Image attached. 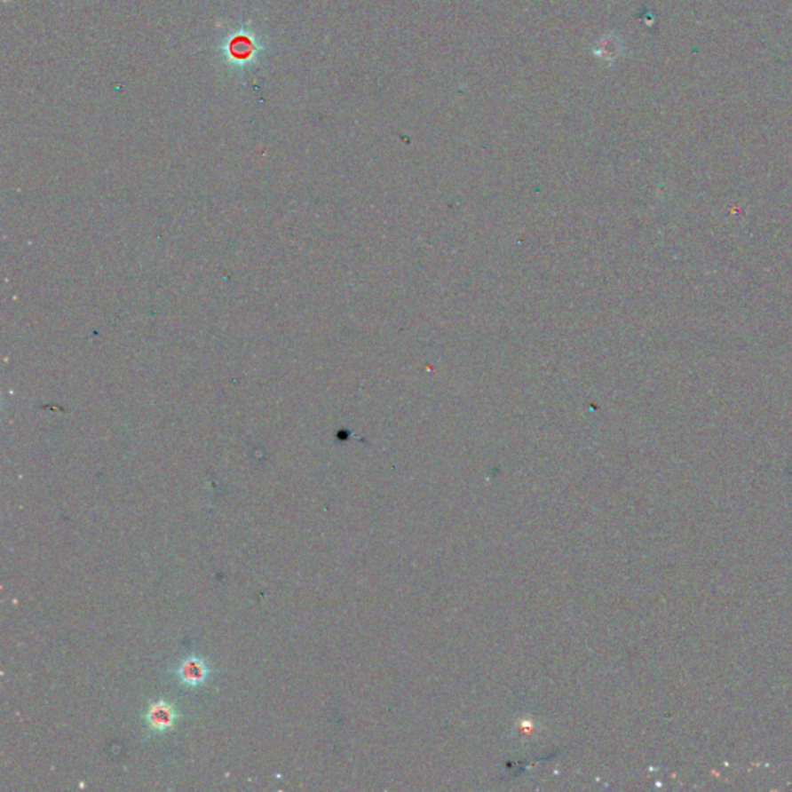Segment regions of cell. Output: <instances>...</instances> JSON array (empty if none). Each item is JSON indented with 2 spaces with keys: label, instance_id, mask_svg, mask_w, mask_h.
<instances>
[{
  "label": "cell",
  "instance_id": "cell-1",
  "mask_svg": "<svg viewBox=\"0 0 792 792\" xmlns=\"http://www.w3.org/2000/svg\"><path fill=\"white\" fill-rule=\"evenodd\" d=\"M147 723L154 731H158V733L170 729L175 723L174 708L166 702H156L154 706H150L149 712H147Z\"/></svg>",
  "mask_w": 792,
  "mask_h": 792
},
{
  "label": "cell",
  "instance_id": "cell-2",
  "mask_svg": "<svg viewBox=\"0 0 792 792\" xmlns=\"http://www.w3.org/2000/svg\"><path fill=\"white\" fill-rule=\"evenodd\" d=\"M180 679L187 685H198L203 683L208 677V669L204 666V662L198 658H189L183 661L180 669H178Z\"/></svg>",
  "mask_w": 792,
  "mask_h": 792
}]
</instances>
